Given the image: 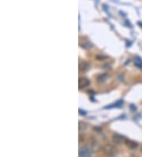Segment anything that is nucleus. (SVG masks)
<instances>
[{
  "label": "nucleus",
  "mask_w": 142,
  "mask_h": 157,
  "mask_svg": "<svg viewBox=\"0 0 142 157\" xmlns=\"http://www.w3.org/2000/svg\"><path fill=\"white\" fill-rule=\"evenodd\" d=\"M91 154V151L87 147H82L79 151V156H90Z\"/></svg>",
  "instance_id": "obj_1"
},
{
  "label": "nucleus",
  "mask_w": 142,
  "mask_h": 157,
  "mask_svg": "<svg viewBox=\"0 0 142 157\" xmlns=\"http://www.w3.org/2000/svg\"><path fill=\"white\" fill-rule=\"evenodd\" d=\"M89 84H90V81L88 80V79H86V78H81V79H79L78 85L80 89L82 88V87H88Z\"/></svg>",
  "instance_id": "obj_2"
},
{
  "label": "nucleus",
  "mask_w": 142,
  "mask_h": 157,
  "mask_svg": "<svg viewBox=\"0 0 142 157\" xmlns=\"http://www.w3.org/2000/svg\"><path fill=\"white\" fill-rule=\"evenodd\" d=\"M126 144L127 147L130 148V149H135L138 146V144L133 141H130V140H125Z\"/></svg>",
  "instance_id": "obj_3"
},
{
  "label": "nucleus",
  "mask_w": 142,
  "mask_h": 157,
  "mask_svg": "<svg viewBox=\"0 0 142 157\" xmlns=\"http://www.w3.org/2000/svg\"><path fill=\"white\" fill-rule=\"evenodd\" d=\"M114 141L116 143V144H120V143H122L123 141H125L126 139L124 138V137L122 136H121V135L118 134H114Z\"/></svg>",
  "instance_id": "obj_4"
},
{
  "label": "nucleus",
  "mask_w": 142,
  "mask_h": 157,
  "mask_svg": "<svg viewBox=\"0 0 142 157\" xmlns=\"http://www.w3.org/2000/svg\"><path fill=\"white\" fill-rule=\"evenodd\" d=\"M104 149H105V152L108 155H114V154L116 152V151H115L116 149H114L111 145H107V146H105Z\"/></svg>",
  "instance_id": "obj_5"
},
{
  "label": "nucleus",
  "mask_w": 142,
  "mask_h": 157,
  "mask_svg": "<svg viewBox=\"0 0 142 157\" xmlns=\"http://www.w3.org/2000/svg\"><path fill=\"white\" fill-rule=\"evenodd\" d=\"M122 103H123L122 100H120L118 102H117L115 104H113V105L107 106V107H105V108H106V109H110V108H114V107H121V106L122 105Z\"/></svg>",
  "instance_id": "obj_6"
},
{
  "label": "nucleus",
  "mask_w": 142,
  "mask_h": 157,
  "mask_svg": "<svg viewBox=\"0 0 142 157\" xmlns=\"http://www.w3.org/2000/svg\"><path fill=\"white\" fill-rule=\"evenodd\" d=\"M89 65L87 63H82V64H80V69L82 71H86L88 70Z\"/></svg>",
  "instance_id": "obj_7"
},
{
  "label": "nucleus",
  "mask_w": 142,
  "mask_h": 157,
  "mask_svg": "<svg viewBox=\"0 0 142 157\" xmlns=\"http://www.w3.org/2000/svg\"><path fill=\"white\" fill-rule=\"evenodd\" d=\"M107 75H101L100 76L98 77V82H100V83H102V82H104V81L107 80Z\"/></svg>",
  "instance_id": "obj_8"
},
{
  "label": "nucleus",
  "mask_w": 142,
  "mask_h": 157,
  "mask_svg": "<svg viewBox=\"0 0 142 157\" xmlns=\"http://www.w3.org/2000/svg\"><path fill=\"white\" fill-rule=\"evenodd\" d=\"M79 113H80V114H82V115H85L86 114H87V112L86 111H85V110H82V109H79Z\"/></svg>",
  "instance_id": "obj_9"
},
{
  "label": "nucleus",
  "mask_w": 142,
  "mask_h": 157,
  "mask_svg": "<svg viewBox=\"0 0 142 157\" xmlns=\"http://www.w3.org/2000/svg\"><path fill=\"white\" fill-rule=\"evenodd\" d=\"M130 109H132L133 111H135L137 108H136V106H134L133 105H130Z\"/></svg>",
  "instance_id": "obj_10"
}]
</instances>
